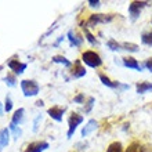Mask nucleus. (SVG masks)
Wrapping results in <instances>:
<instances>
[{"mask_svg":"<svg viewBox=\"0 0 152 152\" xmlns=\"http://www.w3.org/2000/svg\"><path fill=\"white\" fill-rule=\"evenodd\" d=\"M0 115H3V109H1V102H0Z\"/></svg>","mask_w":152,"mask_h":152,"instance_id":"33","label":"nucleus"},{"mask_svg":"<svg viewBox=\"0 0 152 152\" xmlns=\"http://www.w3.org/2000/svg\"><path fill=\"white\" fill-rule=\"evenodd\" d=\"M36 105H37V107H43V101H42V100H39V101H36Z\"/></svg>","mask_w":152,"mask_h":152,"instance_id":"32","label":"nucleus"},{"mask_svg":"<svg viewBox=\"0 0 152 152\" xmlns=\"http://www.w3.org/2000/svg\"><path fill=\"white\" fill-rule=\"evenodd\" d=\"M12 109V101L10 97H6V102H4V111L6 112H10Z\"/></svg>","mask_w":152,"mask_h":152,"instance_id":"27","label":"nucleus"},{"mask_svg":"<svg viewBox=\"0 0 152 152\" xmlns=\"http://www.w3.org/2000/svg\"><path fill=\"white\" fill-rule=\"evenodd\" d=\"M107 152H123L122 144H120L119 141H115V142H112V144H109Z\"/></svg>","mask_w":152,"mask_h":152,"instance_id":"20","label":"nucleus"},{"mask_svg":"<svg viewBox=\"0 0 152 152\" xmlns=\"http://www.w3.org/2000/svg\"><path fill=\"white\" fill-rule=\"evenodd\" d=\"M48 116L51 119L57 120V122H61L62 118H64V113H65V108H61V107H51V108L47 111Z\"/></svg>","mask_w":152,"mask_h":152,"instance_id":"8","label":"nucleus"},{"mask_svg":"<svg viewBox=\"0 0 152 152\" xmlns=\"http://www.w3.org/2000/svg\"><path fill=\"white\" fill-rule=\"evenodd\" d=\"M8 68L11 69L15 75H21L26 69V64H22L18 60H11V61H8Z\"/></svg>","mask_w":152,"mask_h":152,"instance_id":"9","label":"nucleus"},{"mask_svg":"<svg viewBox=\"0 0 152 152\" xmlns=\"http://www.w3.org/2000/svg\"><path fill=\"white\" fill-rule=\"evenodd\" d=\"M42 120V116H37L36 120H35V124H33V132H37V122Z\"/></svg>","mask_w":152,"mask_h":152,"instance_id":"31","label":"nucleus"},{"mask_svg":"<svg viewBox=\"0 0 152 152\" xmlns=\"http://www.w3.org/2000/svg\"><path fill=\"white\" fill-rule=\"evenodd\" d=\"M4 80H6V84H7V86H10V87H14V86H15V82H17L15 75L8 73V75L4 77Z\"/></svg>","mask_w":152,"mask_h":152,"instance_id":"26","label":"nucleus"},{"mask_svg":"<svg viewBox=\"0 0 152 152\" xmlns=\"http://www.w3.org/2000/svg\"><path fill=\"white\" fill-rule=\"evenodd\" d=\"M136 90L138 94H144L147 91H152V83H149V82H140V83H137Z\"/></svg>","mask_w":152,"mask_h":152,"instance_id":"15","label":"nucleus"},{"mask_svg":"<svg viewBox=\"0 0 152 152\" xmlns=\"http://www.w3.org/2000/svg\"><path fill=\"white\" fill-rule=\"evenodd\" d=\"M122 48L126 50V51H130V53H137L138 51V46L134 43H123L122 44Z\"/></svg>","mask_w":152,"mask_h":152,"instance_id":"22","label":"nucleus"},{"mask_svg":"<svg viewBox=\"0 0 152 152\" xmlns=\"http://www.w3.org/2000/svg\"><path fill=\"white\" fill-rule=\"evenodd\" d=\"M145 66H147V69H148V71H151V72H152V57L145 61Z\"/></svg>","mask_w":152,"mask_h":152,"instance_id":"30","label":"nucleus"},{"mask_svg":"<svg viewBox=\"0 0 152 152\" xmlns=\"http://www.w3.org/2000/svg\"><path fill=\"white\" fill-rule=\"evenodd\" d=\"M122 60H123V65L126 66V68L136 69V71H138V72H141V71H142L141 65L138 64V61H137L136 58H133V57H124V58H122Z\"/></svg>","mask_w":152,"mask_h":152,"instance_id":"11","label":"nucleus"},{"mask_svg":"<svg viewBox=\"0 0 152 152\" xmlns=\"http://www.w3.org/2000/svg\"><path fill=\"white\" fill-rule=\"evenodd\" d=\"M100 4H101L100 0H88V6H90V7L98 8V7H100Z\"/></svg>","mask_w":152,"mask_h":152,"instance_id":"29","label":"nucleus"},{"mask_svg":"<svg viewBox=\"0 0 152 152\" xmlns=\"http://www.w3.org/2000/svg\"><path fill=\"white\" fill-rule=\"evenodd\" d=\"M21 88H22V93H24L25 97H35L40 91L39 84L35 80H28V79L21 82Z\"/></svg>","mask_w":152,"mask_h":152,"instance_id":"3","label":"nucleus"},{"mask_svg":"<svg viewBox=\"0 0 152 152\" xmlns=\"http://www.w3.org/2000/svg\"><path fill=\"white\" fill-rule=\"evenodd\" d=\"M82 122H83V116L79 115V113H72V115L69 116V119H68L69 129H68V133H66L68 138H72V136H73V133H75V130L77 129V126H79Z\"/></svg>","mask_w":152,"mask_h":152,"instance_id":"5","label":"nucleus"},{"mask_svg":"<svg viewBox=\"0 0 152 152\" xmlns=\"http://www.w3.org/2000/svg\"><path fill=\"white\" fill-rule=\"evenodd\" d=\"M66 37H68L69 42H71V46H75V47H80V46H82V43H83V37H80L79 35H76L72 29L68 32Z\"/></svg>","mask_w":152,"mask_h":152,"instance_id":"14","label":"nucleus"},{"mask_svg":"<svg viewBox=\"0 0 152 152\" xmlns=\"http://www.w3.org/2000/svg\"><path fill=\"white\" fill-rule=\"evenodd\" d=\"M107 46H108V48L109 50H112V51H120V50H122V46L113 39H109L108 43H107Z\"/></svg>","mask_w":152,"mask_h":152,"instance_id":"21","label":"nucleus"},{"mask_svg":"<svg viewBox=\"0 0 152 152\" xmlns=\"http://www.w3.org/2000/svg\"><path fill=\"white\" fill-rule=\"evenodd\" d=\"M84 101V94H77V96L73 98V102H76V104H82Z\"/></svg>","mask_w":152,"mask_h":152,"instance_id":"28","label":"nucleus"},{"mask_svg":"<svg viewBox=\"0 0 152 152\" xmlns=\"http://www.w3.org/2000/svg\"><path fill=\"white\" fill-rule=\"evenodd\" d=\"M94 102H96V98L94 97H90L87 100V104H86V107L83 108V112L84 113H88L90 111L93 109V107H94Z\"/></svg>","mask_w":152,"mask_h":152,"instance_id":"25","label":"nucleus"},{"mask_svg":"<svg viewBox=\"0 0 152 152\" xmlns=\"http://www.w3.org/2000/svg\"><path fill=\"white\" fill-rule=\"evenodd\" d=\"M24 113H25V109L24 108H20L17 109L15 112H14V115H12V119H11V123L12 124H20L21 122H22V119H24Z\"/></svg>","mask_w":152,"mask_h":152,"instance_id":"17","label":"nucleus"},{"mask_svg":"<svg viewBox=\"0 0 152 152\" xmlns=\"http://www.w3.org/2000/svg\"><path fill=\"white\" fill-rule=\"evenodd\" d=\"M53 62H57V64H64L65 66H72V62L69 60H66L65 57H62V56H54L53 57Z\"/></svg>","mask_w":152,"mask_h":152,"instance_id":"18","label":"nucleus"},{"mask_svg":"<svg viewBox=\"0 0 152 152\" xmlns=\"http://www.w3.org/2000/svg\"><path fill=\"white\" fill-rule=\"evenodd\" d=\"M82 61H83L86 65H88L90 68H98V66H101V64H102L101 57L98 56L96 51H91V50L84 51L83 54H82Z\"/></svg>","mask_w":152,"mask_h":152,"instance_id":"1","label":"nucleus"},{"mask_svg":"<svg viewBox=\"0 0 152 152\" xmlns=\"http://www.w3.org/2000/svg\"><path fill=\"white\" fill-rule=\"evenodd\" d=\"M10 142V132L8 129H1L0 130V152L3 151Z\"/></svg>","mask_w":152,"mask_h":152,"instance_id":"12","label":"nucleus"},{"mask_svg":"<svg viewBox=\"0 0 152 152\" xmlns=\"http://www.w3.org/2000/svg\"><path fill=\"white\" fill-rule=\"evenodd\" d=\"M126 152H147V149H145V147L141 144V142H138V141H133L132 144L127 147Z\"/></svg>","mask_w":152,"mask_h":152,"instance_id":"16","label":"nucleus"},{"mask_svg":"<svg viewBox=\"0 0 152 152\" xmlns=\"http://www.w3.org/2000/svg\"><path fill=\"white\" fill-rule=\"evenodd\" d=\"M80 61L82 60L75 61L73 68H72V71H71V76H72L73 79H79V77H82V76L86 75V69H84V66H82Z\"/></svg>","mask_w":152,"mask_h":152,"instance_id":"10","label":"nucleus"},{"mask_svg":"<svg viewBox=\"0 0 152 152\" xmlns=\"http://www.w3.org/2000/svg\"><path fill=\"white\" fill-rule=\"evenodd\" d=\"M83 29H84V35H86V39H87L88 42H90V43L93 44V46H98V44H100V43H98V40H97L96 37L93 36L91 33L88 32V31H87V28H83Z\"/></svg>","mask_w":152,"mask_h":152,"instance_id":"24","label":"nucleus"},{"mask_svg":"<svg viewBox=\"0 0 152 152\" xmlns=\"http://www.w3.org/2000/svg\"><path fill=\"white\" fill-rule=\"evenodd\" d=\"M141 42L145 46H152V32H144L141 35Z\"/></svg>","mask_w":152,"mask_h":152,"instance_id":"19","label":"nucleus"},{"mask_svg":"<svg viewBox=\"0 0 152 152\" xmlns=\"http://www.w3.org/2000/svg\"><path fill=\"white\" fill-rule=\"evenodd\" d=\"M100 80H101V83L104 84V86H107V87H111V88H118V87H120V88H123V90L129 88L127 84H120L119 82H112V80L109 79L108 76L102 75V73L100 75Z\"/></svg>","mask_w":152,"mask_h":152,"instance_id":"7","label":"nucleus"},{"mask_svg":"<svg viewBox=\"0 0 152 152\" xmlns=\"http://www.w3.org/2000/svg\"><path fill=\"white\" fill-rule=\"evenodd\" d=\"M97 127H98V122H97V120H94V119L88 120L87 124L82 129V137H87L88 134H90L91 132H94Z\"/></svg>","mask_w":152,"mask_h":152,"instance_id":"13","label":"nucleus"},{"mask_svg":"<svg viewBox=\"0 0 152 152\" xmlns=\"http://www.w3.org/2000/svg\"><path fill=\"white\" fill-rule=\"evenodd\" d=\"M149 6V1H133L129 6V14L132 17L133 21H136L138 17H140V12L144 7Z\"/></svg>","mask_w":152,"mask_h":152,"instance_id":"4","label":"nucleus"},{"mask_svg":"<svg viewBox=\"0 0 152 152\" xmlns=\"http://www.w3.org/2000/svg\"><path fill=\"white\" fill-rule=\"evenodd\" d=\"M10 130H11L12 134H14V140H18V138L22 136V130H21L20 127H17L15 124L10 123Z\"/></svg>","mask_w":152,"mask_h":152,"instance_id":"23","label":"nucleus"},{"mask_svg":"<svg viewBox=\"0 0 152 152\" xmlns=\"http://www.w3.org/2000/svg\"><path fill=\"white\" fill-rule=\"evenodd\" d=\"M48 148V142L46 141H36V142H31L26 147L25 152H43Z\"/></svg>","mask_w":152,"mask_h":152,"instance_id":"6","label":"nucleus"},{"mask_svg":"<svg viewBox=\"0 0 152 152\" xmlns=\"http://www.w3.org/2000/svg\"><path fill=\"white\" fill-rule=\"evenodd\" d=\"M113 20V14H91L88 17V20L86 21V24H82L84 28L86 26H96L98 24H107V22H111Z\"/></svg>","mask_w":152,"mask_h":152,"instance_id":"2","label":"nucleus"}]
</instances>
